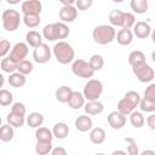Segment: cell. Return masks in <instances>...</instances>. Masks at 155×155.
Returning <instances> with one entry per match:
<instances>
[{"label":"cell","instance_id":"cell-1","mask_svg":"<svg viewBox=\"0 0 155 155\" xmlns=\"http://www.w3.org/2000/svg\"><path fill=\"white\" fill-rule=\"evenodd\" d=\"M52 52H53V56L57 59V62L62 65L71 63L74 61V57H75L74 48L67 41H58L53 46Z\"/></svg>","mask_w":155,"mask_h":155},{"label":"cell","instance_id":"cell-2","mask_svg":"<svg viewBox=\"0 0 155 155\" xmlns=\"http://www.w3.org/2000/svg\"><path fill=\"white\" fill-rule=\"evenodd\" d=\"M115 35H116V31H115L114 27L113 25H107V24L97 25L92 31L93 40L99 45L110 44L115 39Z\"/></svg>","mask_w":155,"mask_h":155},{"label":"cell","instance_id":"cell-3","mask_svg":"<svg viewBox=\"0 0 155 155\" xmlns=\"http://www.w3.org/2000/svg\"><path fill=\"white\" fill-rule=\"evenodd\" d=\"M1 19H2V27L6 31H15L16 29H18L21 21H22L19 12L12 8L5 10L2 12Z\"/></svg>","mask_w":155,"mask_h":155},{"label":"cell","instance_id":"cell-4","mask_svg":"<svg viewBox=\"0 0 155 155\" xmlns=\"http://www.w3.org/2000/svg\"><path fill=\"white\" fill-rule=\"evenodd\" d=\"M103 92V84L98 79H90L87 84L84 86V97L87 101H97L99 99Z\"/></svg>","mask_w":155,"mask_h":155},{"label":"cell","instance_id":"cell-5","mask_svg":"<svg viewBox=\"0 0 155 155\" xmlns=\"http://www.w3.org/2000/svg\"><path fill=\"white\" fill-rule=\"evenodd\" d=\"M132 71L140 82H150L155 76L154 69L149 64H147V62H142L132 65Z\"/></svg>","mask_w":155,"mask_h":155},{"label":"cell","instance_id":"cell-6","mask_svg":"<svg viewBox=\"0 0 155 155\" xmlns=\"http://www.w3.org/2000/svg\"><path fill=\"white\" fill-rule=\"evenodd\" d=\"M71 71L75 76L81 78V79H88L92 78L94 74V70L90 67L88 62H86L85 59L78 58L73 62L71 64Z\"/></svg>","mask_w":155,"mask_h":155},{"label":"cell","instance_id":"cell-7","mask_svg":"<svg viewBox=\"0 0 155 155\" xmlns=\"http://www.w3.org/2000/svg\"><path fill=\"white\" fill-rule=\"evenodd\" d=\"M33 58L36 63L39 64H44L47 63L51 59V48L48 47V45L46 44H41L38 47H34L33 51Z\"/></svg>","mask_w":155,"mask_h":155},{"label":"cell","instance_id":"cell-8","mask_svg":"<svg viewBox=\"0 0 155 155\" xmlns=\"http://www.w3.org/2000/svg\"><path fill=\"white\" fill-rule=\"evenodd\" d=\"M28 54V45L25 42H17L13 45V47H11L10 51V58L15 62V63H19L21 61L25 59Z\"/></svg>","mask_w":155,"mask_h":155},{"label":"cell","instance_id":"cell-9","mask_svg":"<svg viewBox=\"0 0 155 155\" xmlns=\"http://www.w3.org/2000/svg\"><path fill=\"white\" fill-rule=\"evenodd\" d=\"M78 17V8L74 5H64L59 10V19L64 23L74 22Z\"/></svg>","mask_w":155,"mask_h":155},{"label":"cell","instance_id":"cell-10","mask_svg":"<svg viewBox=\"0 0 155 155\" xmlns=\"http://www.w3.org/2000/svg\"><path fill=\"white\" fill-rule=\"evenodd\" d=\"M108 124L113 130H121L126 125V115H122L119 111H111L109 113L108 117Z\"/></svg>","mask_w":155,"mask_h":155},{"label":"cell","instance_id":"cell-11","mask_svg":"<svg viewBox=\"0 0 155 155\" xmlns=\"http://www.w3.org/2000/svg\"><path fill=\"white\" fill-rule=\"evenodd\" d=\"M21 10L23 15H40L42 10V4L40 0H25L22 4Z\"/></svg>","mask_w":155,"mask_h":155},{"label":"cell","instance_id":"cell-12","mask_svg":"<svg viewBox=\"0 0 155 155\" xmlns=\"http://www.w3.org/2000/svg\"><path fill=\"white\" fill-rule=\"evenodd\" d=\"M138 39H147L150 34H151V28L149 25V23L139 21L136 22L133 24V31H132Z\"/></svg>","mask_w":155,"mask_h":155},{"label":"cell","instance_id":"cell-13","mask_svg":"<svg viewBox=\"0 0 155 155\" xmlns=\"http://www.w3.org/2000/svg\"><path fill=\"white\" fill-rule=\"evenodd\" d=\"M84 110L87 115H98V114L103 113L104 105L98 99L97 101H87V103L84 104Z\"/></svg>","mask_w":155,"mask_h":155},{"label":"cell","instance_id":"cell-14","mask_svg":"<svg viewBox=\"0 0 155 155\" xmlns=\"http://www.w3.org/2000/svg\"><path fill=\"white\" fill-rule=\"evenodd\" d=\"M92 126H93V121L90 116H87V114L86 115H80L75 120V127L80 132H87L92 128Z\"/></svg>","mask_w":155,"mask_h":155},{"label":"cell","instance_id":"cell-15","mask_svg":"<svg viewBox=\"0 0 155 155\" xmlns=\"http://www.w3.org/2000/svg\"><path fill=\"white\" fill-rule=\"evenodd\" d=\"M115 38H116V41H117L119 45H121V46H128L132 42V40H133V33H132L131 29H124L122 28V29H120L117 31V34L115 35Z\"/></svg>","mask_w":155,"mask_h":155},{"label":"cell","instance_id":"cell-16","mask_svg":"<svg viewBox=\"0 0 155 155\" xmlns=\"http://www.w3.org/2000/svg\"><path fill=\"white\" fill-rule=\"evenodd\" d=\"M85 104V97L81 92H78V91H73L69 101H68V105L74 109V110H78L80 108H82Z\"/></svg>","mask_w":155,"mask_h":155},{"label":"cell","instance_id":"cell-17","mask_svg":"<svg viewBox=\"0 0 155 155\" xmlns=\"http://www.w3.org/2000/svg\"><path fill=\"white\" fill-rule=\"evenodd\" d=\"M90 131V140L93 144L99 145L105 140V131L102 127H93Z\"/></svg>","mask_w":155,"mask_h":155},{"label":"cell","instance_id":"cell-18","mask_svg":"<svg viewBox=\"0 0 155 155\" xmlns=\"http://www.w3.org/2000/svg\"><path fill=\"white\" fill-rule=\"evenodd\" d=\"M27 82V79H25V75L21 74L19 71H13L10 74V78H8V85L15 87V88H19V87H23Z\"/></svg>","mask_w":155,"mask_h":155},{"label":"cell","instance_id":"cell-19","mask_svg":"<svg viewBox=\"0 0 155 155\" xmlns=\"http://www.w3.org/2000/svg\"><path fill=\"white\" fill-rule=\"evenodd\" d=\"M69 133V127L65 122H57L52 128V134L57 139H64L67 138Z\"/></svg>","mask_w":155,"mask_h":155},{"label":"cell","instance_id":"cell-20","mask_svg":"<svg viewBox=\"0 0 155 155\" xmlns=\"http://www.w3.org/2000/svg\"><path fill=\"white\" fill-rule=\"evenodd\" d=\"M25 41L29 46L31 47H38L39 45L42 44V35L35 30H29L25 34Z\"/></svg>","mask_w":155,"mask_h":155},{"label":"cell","instance_id":"cell-21","mask_svg":"<svg viewBox=\"0 0 155 155\" xmlns=\"http://www.w3.org/2000/svg\"><path fill=\"white\" fill-rule=\"evenodd\" d=\"M42 122H44V115L41 113H39V111H33L27 117V124L31 128L40 127L42 125Z\"/></svg>","mask_w":155,"mask_h":155},{"label":"cell","instance_id":"cell-22","mask_svg":"<svg viewBox=\"0 0 155 155\" xmlns=\"http://www.w3.org/2000/svg\"><path fill=\"white\" fill-rule=\"evenodd\" d=\"M71 93L73 90L69 86H61L56 90V99L61 103H68Z\"/></svg>","mask_w":155,"mask_h":155},{"label":"cell","instance_id":"cell-23","mask_svg":"<svg viewBox=\"0 0 155 155\" xmlns=\"http://www.w3.org/2000/svg\"><path fill=\"white\" fill-rule=\"evenodd\" d=\"M130 7L133 12H136L138 15H142V13H145L148 11L149 4H148L147 0H131Z\"/></svg>","mask_w":155,"mask_h":155},{"label":"cell","instance_id":"cell-24","mask_svg":"<svg viewBox=\"0 0 155 155\" xmlns=\"http://www.w3.org/2000/svg\"><path fill=\"white\" fill-rule=\"evenodd\" d=\"M108 19L113 27H121L122 28V21H124V12L120 10H113L109 12Z\"/></svg>","mask_w":155,"mask_h":155},{"label":"cell","instance_id":"cell-25","mask_svg":"<svg viewBox=\"0 0 155 155\" xmlns=\"http://www.w3.org/2000/svg\"><path fill=\"white\" fill-rule=\"evenodd\" d=\"M6 120H7V124L11 125L12 127H22L25 122L24 115H19V114H16V113H12V111L8 113Z\"/></svg>","mask_w":155,"mask_h":155},{"label":"cell","instance_id":"cell-26","mask_svg":"<svg viewBox=\"0 0 155 155\" xmlns=\"http://www.w3.org/2000/svg\"><path fill=\"white\" fill-rule=\"evenodd\" d=\"M136 108H134V105L126 98V97H124V98H121L120 101H119V103H117V111L119 113H121L122 115H128L131 111H133Z\"/></svg>","mask_w":155,"mask_h":155},{"label":"cell","instance_id":"cell-27","mask_svg":"<svg viewBox=\"0 0 155 155\" xmlns=\"http://www.w3.org/2000/svg\"><path fill=\"white\" fill-rule=\"evenodd\" d=\"M15 136V131H13V127L8 124L6 125H1L0 126V140L1 142H10L12 140Z\"/></svg>","mask_w":155,"mask_h":155},{"label":"cell","instance_id":"cell-28","mask_svg":"<svg viewBox=\"0 0 155 155\" xmlns=\"http://www.w3.org/2000/svg\"><path fill=\"white\" fill-rule=\"evenodd\" d=\"M52 150V142L47 140H36L35 144V153L39 155H47Z\"/></svg>","mask_w":155,"mask_h":155},{"label":"cell","instance_id":"cell-29","mask_svg":"<svg viewBox=\"0 0 155 155\" xmlns=\"http://www.w3.org/2000/svg\"><path fill=\"white\" fill-rule=\"evenodd\" d=\"M128 115H130V122L134 128H140L144 125L145 119H144V116H143V114L140 111H134L133 110Z\"/></svg>","mask_w":155,"mask_h":155},{"label":"cell","instance_id":"cell-30","mask_svg":"<svg viewBox=\"0 0 155 155\" xmlns=\"http://www.w3.org/2000/svg\"><path fill=\"white\" fill-rule=\"evenodd\" d=\"M35 138H36V140L52 142L53 134H52V131H50L47 127H38L35 131Z\"/></svg>","mask_w":155,"mask_h":155},{"label":"cell","instance_id":"cell-31","mask_svg":"<svg viewBox=\"0 0 155 155\" xmlns=\"http://www.w3.org/2000/svg\"><path fill=\"white\" fill-rule=\"evenodd\" d=\"M54 28H56L57 40H59V39H65V38H68L69 34H70V29H69V27H68L64 22H57V23H54Z\"/></svg>","mask_w":155,"mask_h":155},{"label":"cell","instance_id":"cell-32","mask_svg":"<svg viewBox=\"0 0 155 155\" xmlns=\"http://www.w3.org/2000/svg\"><path fill=\"white\" fill-rule=\"evenodd\" d=\"M22 21L28 28H36L41 22L40 15H23Z\"/></svg>","mask_w":155,"mask_h":155},{"label":"cell","instance_id":"cell-33","mask_svg":"<svg viewBox=\"0 0 155 155\" xmlns=\"http://www.w3.org/2000/svg\"><path fill=\"white\" fill-rule=\"evenodd\" d=\"M42 36L48 40V41H56L57 40V34H56V28H54V23L51 24H46L42 29Z\"/></svg>","mask_w":155,"mask_h":155},{"label":"cell","instance_id":"cell-34","mask_svg":"<svg viewBox=\"0 0 155 155\" xmlns=\"http://www.w3.org/2000/svg\"><path fill=\"white\" fill-rule=\"evenodd\" d=\"M142 62H145V54L142 51L134 50L128 54V63L131 65H134V64H138Z\"/></svg>","mask_w":155,"mask_h":155},{"label":"cell","instance_id":"cell-35","mask_svg":"<svg viewBox=\"0 0 155 155\" xmlns=\"http://www.w3.org/2000/svg\"><path fill=\"white\" fill-rule=\"evenodd\" d=\"M0 67H1L2 71L8 73V74H11V73H13V71L17 70V63H15L10 57L2 58V61L0 63Z\"/></svg>","mask_w":155,"mask_h":155},{"label":"cell","instance_id":"cell-36","mask_svg":"<svg viewBox=\"0 0 155 155\" xmlns=\"http://www.w3.org/2000/svg\"><path fill=\"white\" fill-rule=\"evenodd\" d=\"M88 64L94 71L96 70H101L104 67V59H103V57L101 54H93V56H91V58L88 61Z\"/></svg>","mask_w":155,"mask_h":155},{"label":"cell","instance_id":"cell-37","mask_svg":"<svg viewBox=\"0 0 155 155\" xmlns=\"http://www.w3.org/2000/svg\"><path fill=\"white\" fill-rule=\"evenodd\" d=\"M33 63L27 59H23L17 64V71H19L23 75H29L33 71Z\"/></svg>","mask_w":155,"mask_h":155},{"label":"cell","instance_id":"cell-38","mask_svg":"<svg viewBox=\"0 0 155 155\" xmlns=\"http://www.w3.org/2000/svg\"><path fill=\"white\" fill-rule=\"evenodd\" d=\"M13 101V96L8 90H4L0 88V105L1 107H7L12 103Z\"/></svg>","mask_w":155,"mask_h":155},{"label":"cell","instance_id":"cell-39","mask_svg":"<svg viewBox=\"0 0 155 155\" xmlns=\"http://www.w3.org/2000/svg\"><path fill=\"white\" fill-rule=\"evenodd\" d=\"M138 107L140 108L142 111H145V113H153V111H155V102L149 101V99H145V98H140V101L138 103Z\"/></svg>","mask_w":155,"mask_h":155},{"label":"cell","instance_id":"cell-40","mask_svg":"<svg viewBox=\"0 0 155 155\" xmlns=\"http://www.w3.org/2000/svg\"><path fill=\"white\" fill-rule=\"evenodd\" d=\"M136 23V17L131 12H124V21H122V28L124 29H131L133 24Z\"/></svg>","mask_w":155,"mask_h":155},{"label":"cell","instance_id":"cell-41","mask_svg":"<svg viewBox=\"0 0 155 155\" xmlns=\"http://www.w3.org/2000/svg\"><path fill=\"white\" fill-rule=\"evenodd\" d=\"M125 142L128 143V145H127V153L130 155H138L139 154L138 145H137V143H136V140L133 138L127 137V138H125Z\"/></svg>","mask_w":155,"mask_h":155},{"label":"cell","instance_id":"cell-42","mask_svg":"<svg viewBox=\"0 0 155 155\" xmlns=\"http://www.w3.org/2000/svg\"><path fill=\"white\" fill-rule=\"evenodd\" d=\"M124 97H126V98L134 105V108L138 107V103H139V101H140V96H139V93H138L137 91H128Z\"/></svg>","mask_w":155,"mask_h":155},{"label":"cell","instance_id":"cell-43","mask_svg":"<svg viewBox=\"0 0 155 155\" xmlns=\"http://www.w3.org/2000/svg\"><path fill=\"white\" fill-rule=\"evenodd\" d=\"M75 7L80 11H86L93 5V0H75Z\"/></svg>","mask_w":155,"mask_h":155},{"label":"cell","instance_id":"cell-44","mask_svg":"<svg viewBox=\"0 0 155 155\" xmlns=\"http://www.w3.org/2000/svg\"><path fill=\"white\" fill-rule=\"evenodd\" d=\"M11 111H12V113H16V114H19V115H25L27 108H25V105H24L22 102H16V103L12 104Z\"/></svg>","mask_w":155,"mask_h":155},{"label":"cell","instance_id":"cell-45","mask_svg":"<svg viewBox=\"0 0 155 155\" xmlns=\"http://www.w3.org/2000/svg\"><path fill=\"white\" fill-rule=\"evenodd\" d=\"M143 98L155 102V84H150V85L145 88V91H144V97H143Z\"/></svg>","mask_w":155,"mask_h":155},{"label":"cell","instance_id":"cell-46","mask_svg":"<svg viewBox=\"0 0 155 155\" xmlns=\"http://www.w3.org/2000/svg\"><path fill=\"white\" fill-rule=\"evenodd\" d=\"M10 48H11V44L8 40L6 39L0 40V57H5L10 52Z\"/></svg>","mask_w":155,"mask_h":155},{"label":"cell","instance_id":"cell-47","mask_svg":"<svg viewBox=\"0 0 155 155\" xmlns=\"http://www.w3.org/2000/svg\"><path fill=\"white\" fill-rule=\"evenodd\" d=\"M51 154L52 155H65L67 154V150L64 149V148H62V147H57V148H52V150H51Z\"/></svg>","mask_w":155,"mask_h":155},{"label":"cell","instance_id":"cell-48","mask_svg":"<svg viewBox=\"0 0 155 155\" xmlns=\"http://www.w3.org/2000/svg\"><path fill=\"white\" fill-rule=\"evenodd\" d=\"M147 124H148V126L150 127V130H155V115H154V114H151L150 116H148Z\"/></svg>","mask_w":155,"mask_h":155},{"label":"cell","instance_id":"cell-49","mask_svg":"<svg viewBox=\"0 0 155 155\" xmlns=\"http://www.w3.org/2000/svg\"><path fill=\"white\" fill-rule=\"evenodd\" d=\"M63 6L64 5H73V4H75V0H58Z\"/></svg>","mask_w":155,"mask_h":155},{"label":"cell","instance_id":"cell-50","mask_svg":"<svg viewBox=\"0 0 155 155\" xmlns=\"http://www.w3.org/2000/svg\"><path fill=\"white\" fill-rule=\"evenodd\" d=\"M6 1H7V4H10V5H17V4H19L21 0H6Z\"/></svg>","mask_w":155,"mask_h":155},{"label":"cell","instance_id":"cell-51","mask_svg":"<svg viewBox=\"0 0 155 155\" xmlns=\"http://www.w3.org/2000/svg\"><path fill=\"white\" fill-rule=\"evenodd\" d=\"M4 84H5V78L2 74H0V88L4 86Z\"/></svg>","mask_w":155,"mask_h":155},{"label":"cell","instance_id":"cell-52","mask_svg":"<svg viewBox=\"0 0 155 155\" xmlns=\"http://www.w3.org/2000/svg\"><path fill=\"white\" fill-rule=\"evenodd\" d=\"M116 154H126L125 151H122V150H115V151H113V155H116Z\"/></svg>","mask_w":155,"mask_h":155},{"label":"cell","instance_id":"cell-53","mask_svg":"<svg viewBox=\"0 0 155 155\" xmlns=\"http://www.w3.org/2000/svg\"><path fill=\"white\" fill-rule=\"evenodd\" d=\"M143 154H153V155H154V154H155V153H154V151H153V150H145V151H144V153H143Z\"/></svg>","mask_w":155,"mask_h":155},{"label":"cell","instance_id":"cell-54","mask_svg":"<svg viewBox=\"0 0 155 155\" xmlns=\"http://www.w3.org/2000/svg\"><path fill=\"white\" fill-rule=\"evenodd\" d=\"M113 2H116V4H120V2H122V1H125V0H111Z\"/></svg>","mask_w":155,"mask_h":155},{"label":"cell","instance_id":"cell-55","mask_svg":"<svg viewBox=\"0 0 155 155\" xmlns=\"http://www.w3.org/2000/svg\"><path fill=\"white\" fill-rule=\"evenodd\" d=\"M2 125V119H1V116H0V126Z\"/></svg>","mask_w":155,"mask_h":155},{"label":"cell","instance_id":"cell-56","mask_svg":"<svg viewBox=\"0 0 155 155\" xmlns=\"http://www.w3.org/2000/svg\"><path fill=\"white\" fill-rule=\"evenodd\" d=\"M0 4H1V0H0Z\"/></svg>","mask_w":155,"mask_h":155}]
</instances>
